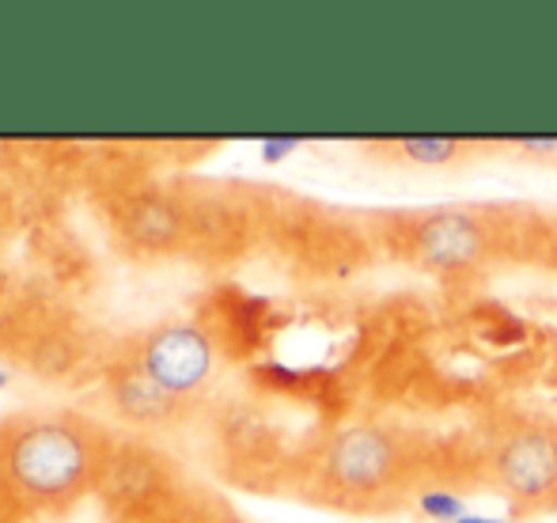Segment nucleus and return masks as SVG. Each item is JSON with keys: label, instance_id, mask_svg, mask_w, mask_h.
Returning <instances> with one entry per match:
<instances>
[{"label": "nucleus", "instance_id": "obj_1", "mask_svg": "<svg viewBox=\"0 0 557 523\" xmlns=\"http://www.w3.org/2000/svg\"><path fill=\"white\" fill-rule=\"evenodd\" d=\"M99 456L81 425L61 418L30 421L8 440L4 474L15 494L30 501H65L76 497L99 474Z\"/></svg>", "mask_w": 557, "mask_h": 523}, {"label": "nucleus", "instance_id": "obj_2", "mask_svg": "<svg viewBox=\"0 0 557 523\" xmlns=\"http://www.w3.org/2000/svg\"><path fill=\"white\" fill-rule=\"evenodd\" d=\"M493 478L516 509H546L557 501V428H516L493 456Z\"/></svg>", "mask_w": 557, "mask_h": 523}, {"label": "nucleus", "instance_id": "obj_3", "mask_svg": "<svg viewBox=\"0 0 557 523\" xmlns=\"http://www.w3.org/2000/svg\"><path fill=\"white\" fill-rule=\"evenodd\" d=\"M398 444L375 425L337 428L323 451L326 482L345 497L380 494L398 471Z\"/></svg>", "mask_w": 557, "mask_h": 523}, {"label": "nucleus", "instance_id": "obj_4", "mask_svg": "<svg viewBox=\"0 0 557 523\" xmlns=\"http://www.w3.org/2000/svg\"><path fill=\"white\" fill-rule=\"evenodd\" d=\"M137 361L178 402L213 376V338L194 323H168L148 334Z\"/></svg>", "mask_w": 557, "mask_h": 523}, {"label": "nucleus", "instance_id": "obj_5", "mask_svg": "<svg viewBox=\"0 0 557 523\" xmlns=\"http://www.w3.org/2000/svg\"><path fill=\"white\" fill-rule=\"evenodd\" d=\"M490 251L482 224L470 213H433L413 232V254L436 273H467Z\"/></svg>", "mask_w": 557, "mask_h": 523}, {"label": "nucleus", "instance_id": "obj_6", "mask_svg": "<svg viewBox=\"0 0 557 523\" xmlns=\"http://www.w3.org/2000/svg\"><path fill=\"white\" fill-rule=\"evenodd\" d=\"M96 482H99V494L107 497V505L122 512V516H129L133 509H140L148 497H156L168 486V471H163V459L152 448H145L137 440H125L103 456Z\"/></svg>", "mask_w": 557, "mask_h": 523}, {"label": "nucleus", "instance_id": "obj_7", "mask_svg": "<svg viewBox=\"0 0 557 523\" xmlns=\"http://www.w3.org/2000/svg\"><path fill=\"white\" fill-rule=\"evenodd\" d=\"M117 228L148 251H168L186 239V209L160 194H140L117 209Z\"/></svg>", "mask_w": 557, "mask_h": 523}, {"label": "nucleus", "instance_id": "obj_8", "mask_svg": "<svg viewBox=\"0 0 557 523\" xmlns=\"http://www.w3.org/2000/svg\"><path fill=\"white\" fill-rule=\"evenodd\" d=\"M111 391H114L117 410H122L129 421H137V425H160V421H168L171 410H175V398L140 369V361L114 364Z\"/></svg>", "mask_w": 557, "mask_h": 523}, {"label": "nucleus", "instance_id": "obj_9", "mask_svg": "<svg viewBox=\"0 0 557 523\" xmlns=\"http://www.w3.org/2000/svg\"><path fill=\"white\" fill-rule=\"evenodd\" d=\"M391 152L413 167H451V163L467 160L470 145L459 137H403L391 145Z\"/></svg>", "mask_w": 557, "mask_h": 523}, {"label": "nucleus", "instance_id": "obj_10", "mask_svg": "<svg viewBox=\"0 0 557 523\" xmlns=\"http://www.w3.org/2000/svg\"><path fill=\"white\" fill-rule=\"evenodd\" d=\"M421 512H425L429 520L455 523V520L467 516V505H462V497L447 494V489H433V494L421 497Z\"/></svg>", "mask_w": 557, "mask_h": 523}, {"label": "nucleus", "instance_id": "obj_11", "mask_svg": "<svg viewBox=\"0 0 557 523\" xmlns=\"http://www.w3.org/2000/svg\"><path fill=\"white\" fill-rule=\"evenodd\" d=\"M512 148L531 155V160H557V137H523L512 140Z\"/></svg>", "mask_w": 557, "mask_h": 523}, {"label": "nucleus", "instance_id": "obj_12", "mask_svg": "<svg viewBox=\"0 0 557 523\" xmlns=\"http://www.w3.org/2000/svg\"><path fill=\"white\" fill-rule=\"evenodd\" d=\"M300 145H304L300 137H265L262 140V160L265 163H281V160H288V155H293Z\"/></svg>", "mask_w": 557, "mask_h": 523}, {"label": "nucleus", "instance_id": "obj_13", "mask_svg": "<svg viewBox=\"0 0 557 523\" xmlns=\"http://www.w3.org/2000/svg\"><path fill=\"white\" fill-rule=\"evenodd\" d=\"M455 523H512V520H493V516H462Z\"/></svg>", "mask_w": 557, "mask_h": 523}, {"label": "nucleus", "instance_id": "obj_14", "mask_svg": "<svg viewBox=\"0 0 557 523\" xmlns=\"http://www.w3.org/2000/svg\"><path fill=\"white\" fill-rule=\"evenodd\" d=\"M4 384H8V372H4V369H0V387H4Z\"/></svg>", "mask_w": 557, "mask_h": 523}]
</instances>
